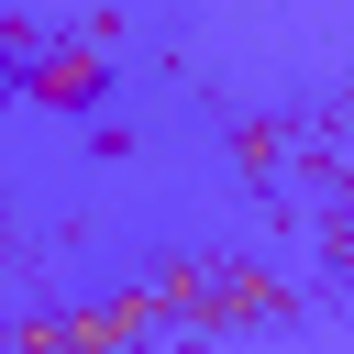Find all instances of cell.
<instances>
[{"instance_id":"obj_1","label":"cell","mask_w":354,"mask_h":354,"mask_svg":"<svg viewBox=\"0 0 354 354\" xmlns=\"http://www.w3.org/2000/svg\"><path fill=\"white\" fill-rule=\"evenodd\" d=\"M155 321H166V299H155V277H144V288H122V299H100V310H66L55 343H66V354H133V343H155Z\"/></svg>"},{"instance_id":"obj_2","label":"cell","mask_w":354,"mask_h":354,"mask_svg":"<svg viewBox=\"0 0 354 354\" xmlns=\"http://www.w3.org/2000/svg\"><path fill=\"white\" fill-rule=\"evenodd\" d=\"M22 100H44V111H88V100H100V33L33 55V66H22Z\"/></svg>"},{"instance_id":"obj_3","label":"cell","mask_w":354,"mask_h":354,"mask_svg":"<svg viewBox=\"0 0 354 354\" xmlns=\"http://www.w3.org/2000/svg\"><path fill=\"white\" fill-rule=\"evenodd\" d=\"M199 310H210V321H254V310L277 321V310H288V288H277L266 266H243V277H199Z\"/></svg>"}]
</instances>
